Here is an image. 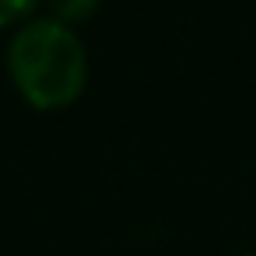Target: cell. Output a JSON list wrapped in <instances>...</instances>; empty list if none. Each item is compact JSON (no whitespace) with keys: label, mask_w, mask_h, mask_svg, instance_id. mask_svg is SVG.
Returning <instances> with one entry per match:
<instances>
[{"label":"cell","mask_w":256,"mask_h":256,"mask_svg":"<svg viewBox=\"0 0 256 256\" xmlns=\"http://www.w3.org/2000/svg\"><path fill=\"white\" fill-rule=\"evenodd\" d=\"M36 8H39V0H0V28L32 18Z\"/></svg>","instance_id":"obj_3"},{"label":"cell","mask_w":256,"mask_h":256,"mask_svg":"<svg viewBox=\"0 0 256 256\" xmlns=\"http://www.w3.org/2000/svg\"><path fill=\"white\" fill-rule=\"evenodd\" d=\"M242 256H256V252H242Z\"/></svg>","instance_id":"obj_4"},{"label":"cell","mask_w":256,"mask_h":256,"mask_svg":"<svg viewBox=\"0 0 256 256\" xmlns=\"http://www.w3.org/2000/svg\"><path fill=\"white\" fill-rule=\"evenodd\" d=\"M8 70L22 98L36 109H67L88 81V56L78 32L56 18L25 22L8 46Z\"/></svg>","instance_id":"obj_1"},{"label":"cell","mask_w":256,"mask_h":256,"mask_svg":"<svg viewBox=\"0 0 256 256\" xmlns=\"http://www.w3.org/2000/svg\"><path fill=\"white\" fill-rule=\"evenodd\" d=\"M102 0H50V11L56 22L64 25H74V22H88L95 11H98Z\"/></svg>","instance_id":"obj_2"}]
</instances>
